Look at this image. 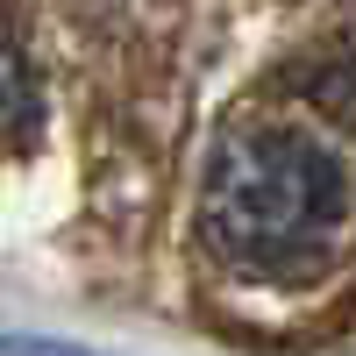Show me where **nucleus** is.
I'll return each instance as SVG.
<instances>
[{
    "label": "nucleus",
    "mask_w": 356,
    "mask_h": 356,
    "mask_svg": "<svg viewBox=\"0 0 356 356\" xmlns=\"http://www.w3.org/2000/svg\"><path fill=\"white\" fill-rule=\"evenodd\" d=\"M342 214H349V178L321 136L285 122H243L214 143L200 221L228 264L292 271L342 228Z\"/></svg>",
    "instance_id": "obj_1"
},
{
    "label": "nucleus",
    "mask_w": 356,
    "mask_h": 356,
    "mask_svg": "<svg viewBox=\"0 0 356 356\" xmlns=\"http://www.w3.org/2000/svg\"><path fill=\"white\" fill-rule=\"evenodd\" d=\"M36 114V93H29V72L15 65V50H0V143H15Z\"/></svg>",
    "instance_id": "obj_2"
},
{
    "label": "nucleus",
    "mask_w": 356,
    "mask_h": 356,
    "mask_svg": "<svg viewBox=\"0 0 356 356\" xmlns=\"http://www.w3.org/2000/svg\"><path fill=\"white\" fill-rule=\"evenodd\" d=\"M0 356H100V349H79L57 335H0Z\"/></svg>",
    "instance_id": "obj_3"
}]
</instances>
